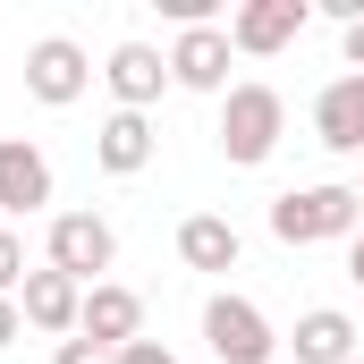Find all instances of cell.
Instances as JSON below:
<instances>
[{
  "label": "cell",
  "mask_w": 364,
  "mask_h": 364,
  "mask_svg": "<svg viewBox=\"0 0 364 364\" xmlns=\"http://www.w3.org/2000/svg\"><path fill=\"white\" fill-rule=\"evenodd\" d=\"M356 220H364L356 186H296V195H279V203H272V237H279V246L356 237Z\"/></svg>",
  "instance_id": "1"
},
{
  "label": "cell",
  "mask_w": 364,
  "mask_h": 364,
  "mask_svg": "<svg viewBox=\"0 0 364 364\" xmlns=\"http://www.w3.org/2000/svg\"><path fill=\"white\" fill-rule=\"evenodd\" d=\"M279 127H288V102H279L272 85H229V102H220V153H229L237 170L272 161Z\"/></svg>",
  "instance_id": "2"
},
{
  "label": "cell",
  "mask_w": 364,
  "mask_h": 364,
  "mask_svg": "<svg viewBox=\"0 0 364 364\" xmlns=\"http://www.w3.org/2000/svg\"><path fill=\"white\" fill-rule=\"evenodd\" d=\"M203 339H212L220 364H272V348H279L272 322H263L246 296H212V305H203Z\"/></svg>",
  "instance_id": "3"
},
{
  "label": "cell",
  "mask_w": 364,
  "mask_h": 364,
  "mask_svg": "<svg viewBox=\"0 0 364 364\" xmlns=\"http://www.w3.org/2000/svg\"><path fill=\"white\" fill-rule=\"evenodd\" d=\"M110 263H119V237H110L102 212H60V220H51V272H68L85 288V279L110 272Z\"/></svg>",
  "instance_id": "4"
},
{
  "label": "cell",
  "mask_w": 364,
  "mask_h": 364,
  "mask_svg": "<svg viewBox=\"0 0 364 364\" xmlns=\"http://www.w3.org/2000/svg\"><path fill=\"white\" fill-rule=\"evenodd\" d=\"M77 339H93V348H136L144 339V296L136 288H110V279H93L85 288V314H77Z\"/></svg>",
  "instance_id": "5"
},
{
  "label": "cell",
  "mask_w": 364,
  "mask_h": 364,
  "mask_svg": "<svg viewBox=\"0 0 364 364\" xmlns=\"http://www.w3.org/2000/svg\"><path fill=\"white\" fill-rule=\"evenodd\" d=\"M85 77H93V60L68 43V34H51V43H34V51H26V93H34V102H51V110H68V102L85 93Z\"/></svg>",
  "instance_id": "6"
},
{
  "label": "cell",
  "mask_w": 364,
  "mask_h": 364,
  "mask_svg": "<svg viewBox=\"0 0 364 364\" xmlns=\"http://www.w3.org/2000/svg\"><path fill=\"white\" fill-rule=\"evenodd\" d=\"M305 34V0H246L237 17H229V51H255V60H272Z\"/></svg>",
  "instance_id": "7"
},
{
  "label": "cell",
  "mask_w": 364,
  "mask_h": 364,
  "mask_svg": "<svg viewBox=\"0 0 364 364\" xmlns=\"http://www.w3.org/2000/svg\"><path fill=\"white\" fill-rule=\"evenodd\" d=\"M17 314H26L34 331L68 339V331H77V314H85V288H77L68 272H51V263H43V272H26V288H17Z\"/></svg>",
  "instance_id": "8"
},
{
  "label": "cell",
  "mask_w": 364,
  "mask_h": 364,
  "mask_svg": "<svg viewBox=\"0 0 364 364\" xmlns=\"http://www.w3.org/2000/svg\"><path fill=\"white\" fill-rule=\"evenodd\" d=\"M51 203V161L26 136H0V212H43Z\"/></svg>",
  "instance_id": "9"
},
{
  "label": "cell",
  "mask_w": 364,
  "mask_h": 364,
  "mask_svg": "<svg viewBox=\"0 0 364 364\" xmlns=\"http://www.w3.org/2000/svg\"><path fill=\"white\" fill-rule=\"evenodd\" d=\"M170 77H178L186 93H220L229 85V34H220V26H186L178 51H170Z\"/></svg>",
  "instance_id": "10"
},
{
  "label": "cell",
  "mask_w": 364,
  "mask_h": 364,
  "mask_svg": "<svg viewBox=\"0 0 364 364\" xmlns=\"http://www.w3.org/2000/svg\"><path fill=\"white\" fill-rule=\"evenodd\" d=\"M102 77H110V93H119V110H144V102H161V85H170V60H161L153 43H119Z\"/></svg>",
  "instance_id": "11"
},
{
  "label": "cell",
  "mask_w": 364,
  "mask_h": 364,
  "mask_svg": "<svg viewBox=\"0 0 364 364\" xmlns=\"http://www.w3.org/2000/svg\"><path fill=\"white\" fill-rule=\"evenodd\" d=\"M314 136H322L331 153H364V77L322 85V102H314Z\"/></svg>",
  "instance_id": "12"
},
{
  "label": "cell",
  "mask_w": 364,
  "mask_h": 364,
  "mask_svg": "<svg viewBox=\"0 0 364 364\" xmlns=\"http://www.w3.org/2000/svg\"><path fill=\"white\" fill-rule=\"evenodd\" d=\"M93 161H102L110 178H136V170L153 161V119H144V110H119V119H102V136H93Z\"/></svg>",
  "instance_id": "13"
},
{
  "label": "cell",
  "mask_w": 364,
  "mask_h": 364,
  "mask_svg": "<svg viewBox=\"0 0 364 364\" xmlns=\"http://www.w3.org/2000/svg\"><path fill=\"white\" fill-rule=\"evenodd\" d=\"M288 348H296V364H356V322H348L339 305H314Z\"/></svg>",
  "instance_id": "14"
},
{
  "label": "cell",
  "mask_w": 364,
  "mask_h": 364,
  "mask_svg": "<svg viewBox=\"0 0 364 364\" xmlns=\"http://www.w3.org/2000/svg\"><path fill=\"white\" fill-rule=\"evenodd\" d=\"M178 255H186V272H237V255H246V246H237V229H229V220L195 212V220L178 229Z\"/></svg>",
  "instance_id": "15"
},
{
  "label": "cell",
  "mask_w": 364,
  "mask_h": 364,
  "mask_svg": "<svg viewBox=\"0 0 364 364\" xmlns=\"http://www.w3.org/2000/svg\"><path fill=\"white\" fill-rule=\"evenodd\" d=\"M17 288H26V246L0 229V296H17Z\"/></svg>",
  "instance_id": "16"
},
{
  "label": "cell",
  "mask_w": 364,
  "mask_h": 364,
  "mask_svg": "<svg viewBox=\"0 0 364 364\" xmlns=\"http://www.w3.org/2000/svg\"><path fill=\"white\" fill-rule=\"evenodd\" d=\"M51 364H119V356L93 348V339H60V356H51Z\"/></svg>",
  "instance_id": "17"
},
{
  "label": "cell",
  "mask_w": 364,
  "mask_h": 364,
  "mask_svg": "<svg viewBox=\"0 0 364 364\" xmlns=\"http://www.w3.org/2000/svg\"><path fill=\"white\" fill-rule=\"evenodd\" d=\"M119 364H178L161 339H136V348H119Z\"/></svg>",
  "instance_id": "18"
},
{
  "label": "cell",
  "mask_w": 364,
  "mask_h": 364,
  "mask_svg": "<svg viewBox=\"0 0 364 364\" xmlns=\"http://www.w3.org/2000/svg\"><path fill=\"white\" fill-rule=\"evenodd\" d=\"M17 331H26V314H17V296H0V348H9Z\"/></svg>",
  "instance_id": "19"
},
{
  "label": "cell",
  "mask_w": 364,
  "mask_h": 364,
  "mask_svg": "<svg viewBox=\"0 0 364 364\" xmlns=\"http://www.w3.org/2000/svg\"><path fill=\"white\" fill-rule=\"evenodd\" d=\"M348 68H356V77H364V17H356V26H348Z\"/></svg>",
  "instance_id": "20"
},
{
  "label": "cell",
  "mask_w": 364,
  "mask_h": 364,
  "mask_svg": "<svg viewBox=\"0 0 364 364\" xmlns=\"http://www.w3.org/2000/svg\"><path fill=\"white\" fill-rule=\"evenodd\" d=\"M348 279L364 288V229H356V246H348Z\"/></svg>",
  "instance_id": "21"
},
{
  "label": "cell",
  "mask_w": 364,
  "mask_h": 364,
  "mask_svg": "<svg viewBox=\"0 0 364 364\" xmlns=\"http://www.w3.org/2000/svg\"><path fill=\"white\" fill-rule=\"evenodd\" d=\"M356 203H364V178H356Z\"/></svg>",
  "instance_id": "22"
},
{
  "label": "cell",
  "mask_w": 364,
  "mask_h": 364,
  "mask_svg": "<svg viewBox=\"0 0 364 364\" xmlns=\"http://www.w3.org/2000/svg\"><path fill=\"white\" fill-rule=\"evenodd\" d=\"M356 364H364V356H356Z\"/></svg>",
  "instance_id": "23"
}]
</instances>
